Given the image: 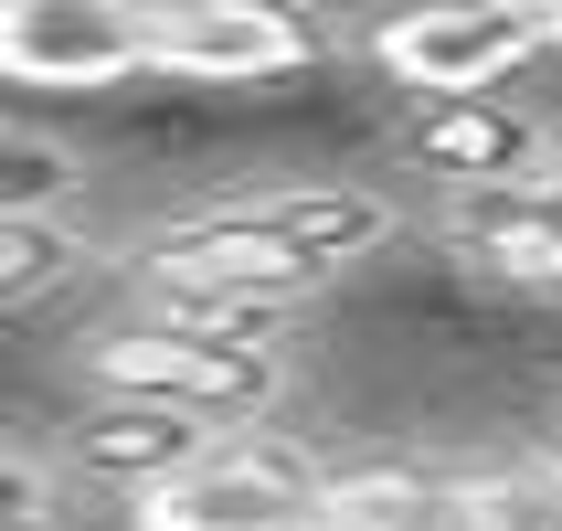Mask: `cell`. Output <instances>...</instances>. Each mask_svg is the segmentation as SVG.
<instances>
[{"instance_id": "cell-6", "label": "cell", "mask_w": 562, "mask_h": 531, "mask_svg": "<svg viewBox=\"0 0 562 531\" xmlns=\"http://www.w3.org/2000/svg\"><path fill=\"white\" fill-rule=\"evenodd\" d=\"M297 64H318V22L297 0H191V11H159L149 75H181V86H277Z\"/></svg>"}, {"instance_id": "cell-3", "label": "cell", "mask_w": 562, "mask_h": 531, "mask_svg": "<svg viewBox=\"0 0 562 531\" xmlns=\"http://www.w3.org/2000/svg\"><path fill=\"white\" fill-rule=\"evenodd\" d=\"M95 394H138V405H181L202 425H255L277 414L286 362L277 341H213V330H170V319H138V330H106L86 351Z\"/></svg>"}, {"instance_id": "cell-14", "label": "cell", "mask_w": 562, "mask_h": 531, "mask_svg": "<svg viewBox=\"0 0 562 531\" xmlns=\"http://www.w3.org/2000/svg\"><path fill=\"white\" fill-rule=\"evenodd\" d=\"M541 500H552V510H562V457H552V468H541Z\"/></svg>"}, {"instance_id": "cell-16", "label": "cell", "mask_w": 562, "mask_h": 531, "mask_svg": "<svg viewBox=\"0 0 562 531\" xmlns=\"http://www.w3.org/2000/svg\"><path fill=\"white\" fill-rule=\"evenodd\" d=\"M138 11H191V0H138Z\"/></svg>"}, {"instance_id": "cell-1", "label": "cell", "mask_w": 562, "mask_h": 531, "mask_svg": "<svg viewBox=\"0 0 562 531\" xmlns=\"http://www.w3.org/2000/svg\"><path fill=\"white\" fill-rule=\"evenodd\" d=\"M393 234V202L350 181L318 191H255V202H213V213L170 223L149 245V277H191V287H277L308 298L318 277H340L350 255H372Z\"/></svg>"}, {"instance_id": "cell-4", "label": "cell", "mask_w": 562, "mask_h": 531, "mask_svg": "<svg viewBox=\"0 0 562 531\" xmlns=\"http://www.w3.org/2000/svg\"><path fill=\"white\" fill-rule=\"evenodd\" d=\"M127 510H138V531H308L329 510V478L286 436H213L170 489Z\"/></svg>"}, {"instance_id": "cell-12", "label": "cell", "mask_w": 562, "mask_h": 531, "mask_svg": "<svg viewBox=\"0 0 562 531\" xmlns=\"http://www.w3.org/2000/svg\"><path fill=\"white\" fill-rule=\"evenodd\" d=\"M64 181H75V159H43V150H32V139H11V213H32V202H43V191H64Z\"/></svg>"}, {"instance_id": "cell-10", "label": "cell", "mask_w": 562, "mask_h": 531, "mask_svg": "<svg viewBox=\"0 0 562 531\" xmlns=\"http://www.w3.org/2000/svg\"><path fill=\"white\" fill-rule=\"evenodd\" d=\"M286 309H297V298H277V287H191V277H149V319H170V330H213V341H277Z\"/></svg>"}, {"instance_id": "cell-2", "label": "cell", "mask_w": 562, "mask_h": 531, "mask_svg": "<svg viewBox=\"0 0 562 531\" xmlns=\"http://www.w3.org/2000/svg\"><path fill=\"white\" fill-rule=\"evenodd\" d=\"M372 54L414 96H499L520 64L562 54V0H404Z\"/></svg>"}, {"instance_id": "cell-9", "label": "cell", "mask_w": 562, "mask_h": 531, "mask_svg": "<svg viewBox=\"0 0 562 531\" xmlns=\"http://www.w3.org/2000/svg\"><path fill=\"white\" fill-rule=\"evenodd\" d=\"M213 446V425L181 405H138V394H106V405L64 436V457H75V478H95V489H127V500H149V489H170V478L191 468Z\"/></svg>"}, {"instance_id": "cell-17", "label": "cell", "mask_w": 562, "mask_h": 531, "mask_svg": "<svg viewBox=\"0 0 562 531\" xmlns=\"http://www.w3.org/2000/svg\"><path fill=\"white\" fill-rule=\"evenodd\" d=\"M552 436H562V414H552Z\"/></svg>"}, {"instance_id": "cell-11", "label": "cell", "mask_w": 562, "mask_h": 531, "mask_svg": "<svg viewBox=\"0 0 562 531\" xmlns=\"http://www.w3.org/2000/svg\"><path fill=\"white\" fill-rule=\"evenodd\" d=\"M64 266H75V234H54L43 213H11V223H0V287H11V298H32V287L64 277Z\"/></svg>"}, {"instance_id": "cell-15", "label": "cell", "mask_w": 562, "mask_h": 531, "mask_svg": "<svg viewBox=\"0 0 562 531\" xmlns=\"http://www.w3.org/2000/svg\"><path fill=\"white\" fill-rule=\"evenodd\" d=\"M541 191H562V150H552V170H541Z\"/></svg>"}, {"instance_id": "cell-13", "label": "cell", "mask_w": 562, "mask_h": 531, "mask_svg": "<svg viewBox=\"0 0 562 531\" xmlns=\"http://www.w3.org/2000/svg\"><path fill=\"white\" fill-rule=\"evenodd\" d=\"M43 521V478H32V446H11V531Z\"/></svg>"}, {"instance_id": "cell-7", "label": "cell", "mask_w": 562, "mask_h": 531, "mask_svg": "<svg viewBox=\"0 0 562 531\" xmlns=\"http://www.w3.org/2000/svg\"><path fill=\"white\" fill-rule=\"evenodd\" d=\"M393 159L436 170L446 191H520L552 170V139L499 96H414V118L393 128Z\"/></svg>"}, {"instance_id": "cell-8", "label": "cell", "mask_w": 562, "mask_h": 531, "mask_svg": "<svg viewBox=\"0 0 562 531\" xmlns=\"http://www.w3.org/2000/svg\"><path fill=\"white\" fill-rule=\"evenodd\" d=\"M446 245H457V266L520 287V298H562V191H541V181H520V191H457Z\"/></svg>"}, {"instance_id": "cell-5", "label": "cell", "mask_w": 562, "mask_h": 531, "mask_svg": "<svg viewBox=\"0 0 562 531\" xmlns=\"http://www.w3.org/2000/svg\"><path fill=\"white\" fill-rule=\"evenodd\" d=\"M159 64V11L138 0H0V75L11 86H127Z\"/></svg>"}]
</instances>
